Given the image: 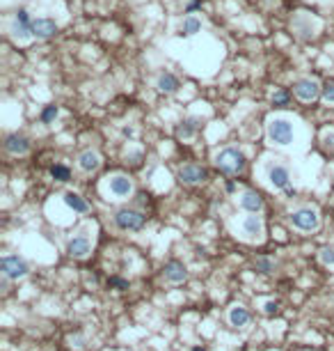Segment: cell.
<instances>
[{
  "instance_id": "9",
  "label": "cell",
  "mask_w": 334,
  "mask_h": 351,
  "mask_svg": "<svg viewBox=\"0 0 334 351\" xmlns=\"http://www.w3.org/2000/svg\"><path fill=\"white\" fill-rule=\"evenodd\" d=\"M291 28H293V33H295L297 39H302V42H311V39L318 37L320 23L311 14H307V12H297L295 19L291 21Z\"/></svg>"
},
{
  "instance_id": "25",
  "label": "cell",
  "mask_w": 334,
  "mask_h": 351,
  "mask_svg": "<svg viewBox=\"0 0 334 351\" xmlns=\"http://www.w3.org/2000/svg\"><path fill=\"white\" fill-rule=\"evenodd\" d=\"M48 172H50V177H53L55 181H62V184L71 179V170H69L64 163H55V166H50Z\"/></svg>"
},
{
  "instance_id": "23",
  "label": "cell",
  "mask_w": 334,
  "mask_h": 351,
  "mask_svg": "<svg viewBox=\"0 0 334 351\" xmlns=\"http://www.w3.org/2000/svg\"><path fill=\"white\" fill-rule=\"evenodd\" d=\"M252 266H254L256 273H263V276H272V273H277L279 268V262H275L272 257H265V255H259V257L252 262Z\"/></svg>"
},
{
  "instance_id": "11",
  "label": "cell",
  "mask_w": 334,
  "mask_h": 351,
  "mask_svg": "<svg viewBox=\"0 0 334 351\" xmlns=\"http://www.w3.org/2000/svg\"><path fill=\"white\" fill-rule=\"evenodd\" d=\"M30 273V264L18 255H5L0 259V276L7 280H23Z\"/></svg>"
},
{
  "instance_id": "33",
  "label": "cell",
  "mask_w": 334,
  "mask_h": 351,
  "mask_svg": "<svg viewBox=\"0 0 334 351\" xmlns=\"http://www.w3.org/2000/svg\"><path fill=\"white\" fill-rule=\"evenodd\" d=\"M140 161H142V152L126 154V163H131V166H140Z\"/></svg>"
},
{
  "instance_id": "18",
  "label": "cell",
  "mask_w": 334,
  "mask_h": 351,
  "mask_svg": "<svg viewBox=\"0 0 334 351\" xmlns=\"http://www.w3.org/2000/svg\"><path fill=\"white\" fill-rule=\"evenodd\" d=\"M238 204H240V209L242 211H247V213H261L263 211V198L252 188H245L240 195H238Z\"/></svg>"
},
{
  "instance_id": "19",
  "label": "cell",
  "mask_w": 334,
  "mask_h": 351,
  "mask_svg": "<svg viewBox=\"0 0 334 351\" xmlns=\"http://www.w3.org/2000/svg\"><path fill=\"white\" fill-rule=\"evenodd\" d=\"M178 88H181V83H178V78L172 71H160L158 78H156V90L160 94H176Z\"/></svg>"
},
{
  "instance_id": "12",
  "label": "cell",
  "mask_w": 334,
  "mask_h": 351,
  "mask_svg": "<svg viewBox=\"0 0 334 351\" xmlns=\"http://www.w3.org/2000/svg\"><path fill=\"white\" fill-rule=\"evenodd\" d=\"M32 23H35V21L30 19V14H27L25 10H18L16 14H14V19L9 21V35H12L14 42L23 44L35 37V35H32Z\"/></svg>"
},
{
  "instance_id": "10",
  "label": "cell",
  "mask_w": 334,
  "mask_h": 351,
  "mask_svg": "<svg viewBox=\"0 0 334 351\" xmlns=\"http://www.w3.org/2000/svg\"><path fill=\"white\" fill-rule=\"evenodd\" d=\"M293 94L300 99L302 103H314L316 99L323 94V85L318 78H311V76H302L293 83Z\"/></svg>"
},
{
  "instance_id": "4",
  "label": "cell",
  "mask_w": 334,
  "mask_h": 351,
  "mask_svg": "<svg viewBox=\"0 0 334 351\" xmlns=\"http://www.w3.org/2000/svg\"><path fill=\"white\" fill-rule=\"evenodd\" d=\"M96 246V225L94 223H82L71 239L67 241V255L73 259H87Z\"/></svg>"
},
{
  "instance_id": "32",
  "label": "cell",
  "mask_w": 334,
  "mask_h": 351,
  "mask_svg": "<svg viewBox=\"0 0 334 351\" xmlns=\"http://www.w3.org/2000/svg\"><path fill=\"white\" fill-rule=\"evenodd\" d=\"M261 310H263V314H268V317H270V314H275L279 310V303H277V301H263V308H261Z\"/></svg>"
},
{
  "instance_id": "30",
  "label": "cell",
  "mask_w": 334,
  "mask_h": 351,
  "mask_svg": "<svg viewBox=\"0 0 334 351\" xmlns=\"http://www.w3.org/2000/svg\"><path fill=\"white\" fill-rule=\"evenodd\" d=\"M108 285L114 287V289H119V291H124V289H128V287H131V282L124 280V278H117V276H114V278H110V280H108Z\"/></svg>"
},
{
  "instance_id": "13",
  "label": "cell",
  "mask_w": 334,
  "mask_h": 351,
  "mask_svg": "<svg viewBox=\"0 0 334 351\" xmlns=\"http://www.w3.org/2000/svg\"><path fill=\"white\" fill-rule=\"evenodd\" d=\"M176 179L186 186H199L208 179V170L204 166H197V163H183L176 170Z\"/></svg>"
},
{
  "instance_id": "6",
  "label": "cell",
  "mask_w": 334,
  "mask_h": 351,
  "mask_svg": "<svg viewBox=\"0 0 334 351\" xmlns=\"http://www.w3.org/2000/svg\"><path fill=\"white\" fill-rule=\"evenodd\" d=\"M213 166L218 168L220 172L233 177V175H242L247 168V156L240 152L238 147L229 145V147H222L213 154Z\"/></svg>"
},
{
  "instance_id": "1",
  "label": "cell",
  "mask_w": 334,
  "mask_h": 351,
  "mask_svg": "<svg viewBox=\"0 0 334 351\" xmlns=\"http://www.w3.org/2000/svg\"><path fill=\"white\" fill-rule=\"evenodd\" d=\"M300 122L291 115H270L265 120V138L275 147H291L297 140Z\"/></svg>"
},
{
  "instance_id": "5",
  "label": "cell",
  "mask_w": 334,
  "mask_h": 351,
  "mask_svg": "<svg viewBox=\"0 0 334 351\" xmlns=\"http://www.w3.org/2000/svg\"><path fill=\"white\" fill-rule=\"evenodd\" d=\"M101 193L105 195V200L124 202V200H131L135 195V181H133V177L124 175V172H112V175L103 177Z\"/></svg>"
},
{
  "instance_id": "15",
  "label": "cell",
  "mask_w": 334,
  "mask_h": 351,
  "mask_svg": "<svg viewBox=\"0 0 334 351\" xmlns=\"http://www.w3.org/2000/svg\"><path fill=\"white\" fill-rule=\"evenodd\" d=\"M250 321H252V312L242 303H231L227 308V323L231 328H238V331H242V328L250 326Z\"/></svg>"
},
{
  "instance_id": "2",
  "label": "cell",
  "mask_w": 334,
  "mask_h": 351,
  "mask_svg": "<svg viewBox=\"0 0 334 351\" xmlns=\"http://www.w3.org/2000/svg\"><path fill=\"white\" fill-rule=\"evenodd\" d=\"M233 236L245 244H263L265 241V221L261 213H247L242 211L240 216H233L229 221Z\"/></svg>"
},
{
  "instance_id": "28",
  "label": "cell",
  "mask_w": 334,
  "mask_h": 351,
  "mask_svg": "<svg viewBox=\"0 0 334 351\" xmlns=\"http://www.w3.org/2000/svg\"><path fill=\"white\" fill-rule=\"evenodd\" d=\"M57 115H59V108L57 106H46L44 111H41L39 120L44 122V124H53V122L57 120Z\"/></svg>"
},
{
  "instance_id": "22",
  "label": "cell",
  "mask_w": 334,
  "mask_h": 351,
  "mask_svg": "<svg viewBox=\"0 0 334 351\" xmlns=\"http://www.w3.org/2000/svg\"><path fill=\"white\" fill-rule=\"evenodd\" d=\"M199 126H201L199 117H186V120H183L181 124L176 126V138H181V140L195 138V133L199 131Z\"/></svg>"
},
{
  "instance_id": "17",
  "label": "cell",
  "mask_w": 334,
  "mask_h": 351,
  "mask_svg": "<svg viewBox=\"0 0 334 351\" xmlns=\"http://www.w3.org/2000/svg\"><path fill=\"white\" fill-rule=\"evenodd\" d=\"M163 278L169 282V285H181V282L188 280V268L183 262H178V259H172V262H167L163 266Z\"/></svg>"
},
{
  "instance_id": "7",
  "label": "cell",
  "mask_w": 334,
  "mask_h": 351,
  "mask_svg": "<svg viewBox=\"0 0 334 351\" xmlns=\"http://www.w3.org/2000/svg\"><path fill=\"white\" fill-rule=\"evenodd\" d=\"M288 223L293 230L302 232V234H311L320 227V211L314 204H297L288 211Z\"/></svg>"
},
{
  "instance_id": "26",
  "label": "cell",
  "mask_w": 334,
  "mask_h": 351,
  "mask_svg": "<svg viewBox=\"0 0 334 351\" xmlns=\"http://www.w3.org/2000/svg\"><path fill=\"white\" fill-rule=\"evenodd\" d=\"M270 101H272V106H288V101H291V92H288L286 88H279V90H275L272 92V99H270Z\"/></svg>"
},
{
  "instance_id": "31",
  "label": "cell",
  "mask_w": 334,
  "mask_h": 351,
  "mask_svg": "<svg viewBox=\"0 0 334 351\" xmlns=\"http://www.w3.org/2000/svg\"><path fill=\"white\" fill-rule=\"evenodd\" d=\"M323 145L329 149V152H334V129H327V131H323Z\"/></svg>"
},
{
  "instance_id": "36",
  "label": "cell",
  "mask_w": 334,
  "mask_h": 351,
  "mask_svg": "<svg viewBox=\"0 0 334 351\" xmlns=\"http://www.w3.org/2000/svg\"><path fill=\"white\" fill-rule=\"evenodd\" d=\"M224 188H227L229 193H233V191H236V184H233V181H227V186H224Z\"/></svg>"
},
{
  "instance_id": "20",
  "label": "cell",
  "mask_w": 334,
  "mask_h": 351,
  "mask_svg": "<svg viewBox=\"0 0 334 351\" xmlns=\"http://www.w3.org/2000/svg\"><path fill=\"white\" fill-rule=\"evenodd\" d=\"M55 33H57V23L53 19H35V23H32V35L37 39H48Z\"/></svg>"
},
{
  "instance_id": "3",
  "label": "cell",
  "mask_w": 334,
  "mask_h": 351,
  "mask_svg": "<svg viewBox=\"0 0 334 351\" xmlns=\"http://www.w3.org/2000/svg\"><path fill=\"white\" fill-rule=\"evenodd\" d=\"M261 172H263V184L268 186L270 191H288L293 184V170L286 161L282 158H265L263 166H261Z\"/></svg>"
},
{
  "instance_id": "14",
  "label": "cell",
  "mask_w": 334,
  "mask_h": 351,
  "mask_svg": "<svg viewBox=\"0 0 334 351\" xmlns=\"http://www.w3.org/2000/svg\"><path fill=\"white\" fill-rule=\"evenodd\" d=\"M76 166H78V170H80L82 175H94V172L103 166V156H101L96 149L87 147V149H82V152H78Z\"/></svg>"
},
{
  "instance_id": "21",
  "label": "cell",
  "mask_w": 334,
  "mask_h": 351,
  "mask_svg": "<svg viewBox=\"0 0 334 351\" xmlns=\"http://www.w3.org/2000/svg\"><path fill=\"white\" fill-rule=\"evenodd\" d=\"M62 200L73 213H89V202H87L82 195L73 193V191H67V193L62 195Z\"/></svg>"
},
{
  "instance_id": "8",
  "label": "cell",
  "mask_w": 334,
  "mask_h": 351,
  "mask_svg": "<svg viewBox=\"0 0 334 351\" xmlns=\"http://www.w3.org/2000/svg\"><path fill=\"white\" fill-rule=\"evenodd\" d=\"M112 225L119 232H140L146 225V216L135 207H119L112 211Z\"/></svg>"
},
{
  "instance_id": "27",
  "label": "cell",
  "mask_w": 334,
  "mask_h": 351,
  "mask_svg": "<svg viewBox=\"0 0 334 351\" xmlns=\"http://www.w3.org/2000/svg\"><path fill=\"white\" fill-rule=\"evenodd\" d=\"M318 259L323 266H334V246H323L318 250Z\"/></svg>"
},
{
  "instance_id": "34",
  "label": "cell",
  "mask_w": 334,
  "mask_h": 351,
  "mask_svg": "<svg viewBox=\"0 0 334 351\" xmlns=\"http://www.w3.org/2000/svg\"><path fill=\"white\" fill-rule=\"evenodd\" d=\"M201 7V0H188V5H186V12L188 14H192L195 10H199Z\"/></svg>"
},
{
  "instance_id": "29",
  "label": "cell",
  "mask_w": 334,
  "mask_h": 351,
  "mask_svg": "<svg viewBox=\"0 0 334 351\" xmlns=\"http://www.w3.org/2000/svg\"><path fill=\"white\" fill-rule=\"evenodd\" d=\"M320 97H323L325 103H334V80L323 85V94H320Z\"/></svg>"
},
{
  "instance_id": "24",
  "label": "cell",
  "mask_w": 334,
  "mask_h": 351,
  "mask_svg": "<svg viewBox=\"0 0 334 351\" xmlns=\"http://www.w3.org/2000/svg\"><path fill=\"white\" fill-rule=\"evenodd\" d=\"M201 30V21L195 19V16H186L183 19V25H181V33L186 35V37H192V35H197Z\"/></svg>"
},
{
  "instance_id": "35",
  "label": "cell",
  "mask_w": 334,
  "mask_h": 351,
  "mask_svg": "<svg viewBox=\"0 0 334 351\" xmlns=\"http://www.w3.org/2000/svg\"><path fill=\"white\" fill-rule=\"evenodd\" d=\"M190 351H208V349H206V346H201V344H192Z\"/></svg>"
},
{
  "instance_id": "16",
  "label": "cell",
  "mask_w": 334,
  "mask_h": 351,
  "mask_svg": "<svg viewBox=\"0 0 334 351\" xmlns=\"http://www.w3.org/2000/svg\"><path fill=\"white\" fill-rule=\"evenodd\" d=\"M30 138L23 133H9L5 138V152L12 154V156H25L30 152Z\"/></svg>"
}]
</instances>
